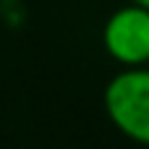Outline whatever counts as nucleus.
Here are the masks:
<instances>
[{
	"mask_svg": "<svg viewBox=\"0 0 149 149\" xmlns=\"http://www.w3.org/2000/svg\"><path fill=\"white\" fill-rule=\"evenodd\" d=\"M110 123L131 141L149 147V65H131L105 86Z\"/></svg>",
	"mask_w": 149,
	"mask_h": 149,
	"instance_id": "obj_1",
	"label": "nucleus"
},
{
	"mask_svg": "<svg viewBox=\"0 0 149 149\" xmlns=\"http://www.w3.org/2000/svg\"><path fill=\"white\" fill-rule=\"evenodd\" d=\"M136 5H144V8H149V0H134Z\"/></svg>",
	"mask_w": 149,
	"mask_h": 149,
	"instance_id": "obj_3",
	"label": "nucleus"
},
{
	"mask_svg": "<svg viewBox=\"0 0 149 149\" xmlns=\"http://www.w3.org/2000/svg\"><path fill=\"white\" fill-rule=\"evenodd\" d=\"M102 45L107 55L131 68L149 63V8L128 3L110 13L102 29Z\"/></svg>",
	"mask_w": 149,
	"mask_h": 149,
	"instance_id": "obj_2",
	"label": "nucleus"
}]
</instances>
